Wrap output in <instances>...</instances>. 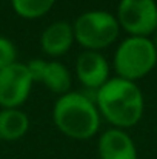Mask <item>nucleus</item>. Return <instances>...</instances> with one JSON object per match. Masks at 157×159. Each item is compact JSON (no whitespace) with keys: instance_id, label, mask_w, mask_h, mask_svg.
Here are the masks:
<instances>
[{"instance_id":"f257e3e1","label":"nucleus","mask_w":157,"mask_h":159,"mask_svg":"<svg viewBox=\"0 0 157 159\" xmlns=\"http://www.w3.org/2000/svg\"><path fill=\"white\" fill-rule=\"evenodd\" d=\"M96 107L114 128L136 125L143 114V94L136 82L112 77L96 91Z\"/></svg>"},{"instance_id":"f03ea898","label":"nucleus","mask_w":157,"mask_h":159,"mask_svg":"<svg viewBox=\"0 0 157 159\" xmlns=\"http://www.w3.org/2000/svg\"><path fill=\"white\" fill-rule=\"evenodd\" d=\"M52 120L65 136L76 141H86L99 131L100 113L94 101L82 93L69 91L55 101Z\"/></svg>"},{"instance_id":"7ed1b4c3","label":"nucleus","mask_w":157,"mask_h":159,"mask_svg":"<svg viewBox=\"0 0 157 159\" xmlns=\"http://www.w3.org/2000/svg\"><path fill=\"white\" fill-rule=\"evenodd\" d=\"M157 63V51L148 37L129 36L114 53V68L119 77L136 82L146 76Z\"/></svg>"},{"instance_id":"20e7f679","label":"nucleus","mask_w":157,"mask_h":159,"mask_svg":"<svg viewBox=\"0 0 157 159\" xmlns=\"http://www.w3.org/2000/svg\"><path fill=\"white\" fill-rule=\"evenodd\" d=\"M74 40L86 51H99L116 42L120 33V25L114 14L93 9L80 14L74 25Z\"/></svg>"},{"instance_id":"39448f33","label":"nucleus","mask_w":157,"mask_h":159,"mask_svg":"<svg viewBox=\"0 0 157 159\" xmlns=\"http://www.w3.org/2000/svg\"><path fill=\"white\" fill-rule=\"evenodd\" d=\"M116 19L131 36L148 37L157 30L156 0H120Z\"/></svg>"},{"instance_id":"423d86ee","label":"nucleus","mask_w":157,"mask_h":159,"mask_svg":"<svg viewBox=\"0 0 157 159\" xmlns=\"http://www.w3.org/2000/svg\"><path fill=\"white\" fill-rule=\"evenodd\" d=\"M33 79L25 63H12L0 70V107L19 108L29 98Z\"/></svg>"},{"instance_id":"0eeeda50","label":"nucleus","mask_w":157,"mask_h":159,"mask_svg":"<svg viewBox=\"0 0 157 159\" xmlns=\"http://www.w3.org/2000/svg\"><path fill=\"white\" fill-rule=\"evenodd\" d=\"M76 74L83 87L97 91L109 79V63L99 51L85 50L76 60Z\"/></svg>"},{"instance_id":"6e6552de","label":"nucleus","mask_w":157,"mask_h":159,"mask_svg":"<svg viewBox=\"0 0 157 159\" xmlns=\"http://www.w3.org/2000/svg\"><path fill=\"white\" fill-rule=\"evenodd\" d=\"M100 159H137V148L131 136L122 128L103 131L97 142Z\"/></svg>"},{"instance_id":"1a4fd4ad","label":"nucleus","mask_w":157,"mask_h":159,"mask_svg":"<svg viewBox=\"0 0 157 159\" xmlns=\"http://www.w3.org/2000/svg\"><path fill=\"white\" fill-rule=\"evenodd\" d=\"M72 25L65 20H57L43 30L40 36V48L46 56L60 57L71 50L74 43Z\"/></svg>"},{"instance_id":"9d476101","label":"nucleus","mask_w":157,"mask_h":159,"mask_svg":"<svg viewBox=\"0 0 157 159\" xmlns=\"http://www.w3.org/2000/svg\"><path fill=\"white\" fill-rule=\"evenodd\" d=\"M29 130V119L26 113L19 108L0 110V141L12 142L22 139Z\"/></svg>"},{"instance_id":"9b49d317","label":"nucleus","mask_w":157,"mask_h":159,"mask_svg":"<svg viewBox=\"0 0 157 159\" xmlns=\"http://www.w3.org/2000/svg\"><path fill=\"white\" fill-rule=\"evenodd\" d=\"M42 84H45V87H48V90H51L52 93L63 96L71 91L72 85L71 73L62 62L57 60L48 62L42 77Z\"/></svg>"},{"instance_id":"f8f14e48","label":"nucleus","mask_w":157,"mask_h":159,"mask_svg":"<svg viewBox=\"0 0 157 159\" xmlns=\"http://www.w3.org/2000/svg\"><path fill=\"white\" fill-rule=\"evenodd\" d=\"M14 11L23 19H39L51 11L55 0H11Z\"/></svg>"},{"instance_id":"ddd939ff","label":"nucleus","mask_w":157,"mask_h":159,"mask_svg":"<svg viewBox=\"0 0 157 159\" xmlns=\"http://www.w3.org/2000/svg\"><path fill=\"white\" fill-rule=\"evenodd\" d=\"M17 50L11 39L0 36V70L15 63L17 60Z\"/></svg>"},{"instance_id":"4468645a","label":"nucleus","mask_w":157,"mask_h":159,"mask_svg":"<svg viewBox=\"0 0 157 159\" xmlns=\"http://www.w3.org/2000/svg\"><path fill=\"white\" fill-rule=\"evenodd\" d=\"M46 60L43 59H33L29 60L26 65V70L33 79V82H42V77H43V73H45V68H46Z\"/></svg>"},{"instance_id":"2eb2a0df","label":"nucleus","mask_w":157,"mask_h":159,"mask_svg":"<svg viewBox=\"0 0 157 159\" xmlns=\"http://www.w3.org/2000/svg\"><path fill=\"white\" fill-rule=\"evenodd\" d=\"M151 42H153V45H154V48H156V51H157V30L154 31V37L151 39Z\"/></svg>"}]
</instances>
